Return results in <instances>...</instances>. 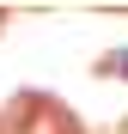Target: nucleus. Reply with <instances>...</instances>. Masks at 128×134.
Here are the masks:
<instances>
[{"label":"nucleus","instance_id":"obj_1","mask_svg":"<svg viewBox=\"0 0 128 134\" xmlns=\"http://www.w3.org/2000/svg\"><path fill=\"white\" fill-rule=\"evenodd\" d=\"M116 67H122V73H128V55H122V61H116Z\"/></svg>","mask_w":128,"mask_h":134}]
</instances>
